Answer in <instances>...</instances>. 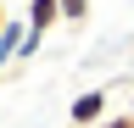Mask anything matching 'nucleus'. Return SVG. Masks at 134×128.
Instances as JSON below:
<instances>
[{"mask_svg": "<svg viewBox=\"0 0 134 128\" xmlns=\"http://www.w3.org/2000/svg\"><path fill=\"white\" fill-rule=\"evenodd\" d=\"M106 106H112V89L100 84V89H84V95H73V106H67V117H73V128H100V123L112 117Z\"/></svg>", "mask_w": 134, "mask_h": 128, "instance_id": "obj_1", "label": "nucleus"}, {"mask_svg": "<svg viewBox=\"0 0 134 128\" xmlns=\"http://www.w3.org/2000/svg\"><path fill=\"white\" fill-rule=\"evenodd\" d=\"M62 22V0H28V34H50V28Z\"/></svg>", "mask_w": 134, "mask_h": 128, "instance_id": "obj_2", "label": "nucleus"}, {"mask_svg": "<svg viewBox=\"0 0 134 128\" xmlns=\"http://www.w3.org/2000/svg\"><path fill=\"white\" fill-rule=\"evenodd\" d=\"M90 17V0H62V22H84Z\"/></svg>", "mask_w": 134, "mask_h": 128, "instance_id": "obj_3", "label": "nucleus"}, {"mask_svg": "<svg viewBox=\"0 0 134 128\" xmlns=\"http://www.w3.org/2000/svg\"><path fill=\"white\" fill-rule=\"evenodd\" d=\"M100 128H134V117H129V111H112V117L100 123Z\"/></svg>", "mask_w": 134, "mask_h": 128, "instance_id": "obj_4", "label": "nucleus"}, {"mask_svg": "<svg viewBox=\"0 0 134 128\" xmlns=\"http://www.w3.org/2000/svg\"><path fill=\"white\" fill-rule=\"evenodd\" d=\"M6 22H11V17H6V6H0V34H6Z\"/></svg>", "mask_w": 134, "mask_h": 128, "instance_id": "obj_5", "label": "nucleus"}, {"mask_svg": "<svg viewBox=\"0 0 134 128\" xmlns=\"http://www.w3.org/2000/svg\"><path fill=\"white\" fill-rule=\"evenodd\" d=\"M129 117H134V89H129Z\"/></svg>", "mask_w": 134, "mask_h": 128, "instance_id": "obj_6", "label": "nucleus"}]
</instances>
